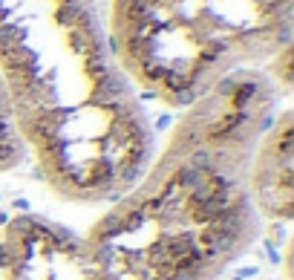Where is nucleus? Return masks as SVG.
Listing matches in <instances>:
<instances>
[{"label":"nucleus","instance_id":"39448f33","mask_svg":"<svg viewBox=\"0 0 294 280\" xmlns=\"http://www.w3.org/2000/svg\"><path fill=\"white\" fill-rule=\"evenodd\" d=\"M29 162V147L15 118L9 90L0 78V173H12Z\"/></svg>","mask_w":294,"mask_h":280},{"label":"nucleus","instance_id":"20e7f679","mask_svg":"<svg viewBox=\"0 0 294 280\" xmlns=\"http://www.w3.org/2000/svg\"><path fill=\"white\" fill-rule=\"evenodd\" d=\"M294 121L291 110H280L259 136L248 165V191L263 220L285 223L294 214Z\"/></svg>","mask_w":294,"mask_h":280},{"label":"nucleus","instance_id":"f257e3e1","mask_svg":"<svg viewBox=\"0 0 294 280\" xmlns=\"http://www.w3.org/2000/svg\"><path fill=\"white\" fill-rule=\"evenodd\" d=\"M280 92L248 67L182 110L136 185L84 234L113 280H219L257 243L248 165Z\"/></svg>","mask_w":294,"mask_h":280},{"label":"nucleus","instance_id":"7ed1b4c3","mask_svg":"<svg viewBox=\"0 0 294 280\" xmlns=\"http://www.w3.org/2000/svg\"><path fill=\"white\" fill-rule=\"evenodd\" d=\"M107 35L139 96L185 110L291 49L294 0H110Z\"/></svg>","mask_w":294,"mask_h":280},{"label":"nucleus","instance_id":"f03ea898","mask_svg":"<svg viewBox=\"0 0 294 280\" xmlns=\"http://www.w3.org/2000/svg\"><path fill=\"white\" fill-rule=\"evenodd\" d=\"M0 78L58 199L110 205L150 165L156 133L98 0H0Z\"/></svg>","mask_w":294,"mask_h":280}]
</instances>
